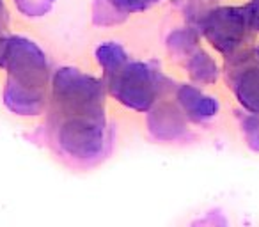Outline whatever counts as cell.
Returning <instances> with one entry per match:
<instances>
[{"mask_svg":"<svg viewBox=\"0 0 259 227\" xmlns=\"http://www.w3.org/2000/svg\"><path fill=\"white\" fill-rule=\"evenodd\" d=\"M201 29L209 44L229 57L241 47L250 27L245 8H219L204 16Z\"/></svg>","mask_w":259,"mask_h":227,"instance_id":"obj_4","label":"cell"},{"mask_svg":"<svg viewBox=\"0 0 259 227\" xmlns=\"http://www.w3.org/2000/svg\"><path fill=\"white\" fill-rule=\"evenodd\" d=\"M187 69L192 78L199 83H213L219 78V68H217L215 61L202 50H195L194 55H190Z\"/></svg>","mask_w":259,"mask_h":227,"instance_id":"obj_9","label":"cell"},{"mask_svg":"<svg viewBox=\"0 0 259 227\" xmlns=\"http://www.w3.org/2000/svg\"><path fill=\"white\" fill-rule=\"evenodd\" d=\"M2 66L8 69L4 90L8 108L18 116H37L45 108L48 83V64L41 48L25 37H11Z\"/></svg>","mask_w":259,"mask_h":227,"instance_id":"obj_2","label":"cell"},{"mask_svg":"<svg viewBox=\"0 0 259 227\" xmlns=\"http://www.w3.org/2000/svg\"><path fill=\"white\" fill-rule=\"evenodd\" d=\"M231 83L241 107L250 114H259V61L254 52L231 55Z\"/></svg>","mask_w":259,"mask_h":227,"instance_id":"obj_5","label":"cell"},{"mask_svg":"<svg viewBox=\"0 0 259 227\" xmlns=\"http://www.w3.org/2000/svg\"><path fill=\"white\" fill-rule=\"evenodd\" d=\"M16 6L27 16H43L50 11L54 0H15Z\"/></svg>","mask_w":259,"mask_h":227,"instance_id":"obj_11","label":"cell"},{"mask_svg":"<svg viewBox=\"0 0 259 227\" xmlns=\"http://www.w3.org/2000/svg\"><path fill=\"white\" fill-rule=\"evenodd\" d=\"M176 101L178 107L185 114V117H188L194 123H202V121L211 119L219 114L220 108L217 98L208 96V94H204L201 89L190 85V83H183V85L178 87Z\"/></svg>","mask_w":259,"mask_h":227,"instance_id":"obj_6","label":"cell"},{"mask_svg":"<svg viewBox=\"0 0 259 227\" xmlns=\"http://www.w3.org/2000/svg\"><path fill=\"white\" fill-rule=\"evenodd\" d=\"M148 126L158 141H176L187 131V117L180 107L163 101L149 114Z\"/></svg>","mask_w":259,"mask_h":227,"instance_id":"obj_7","label":"cell"},{"mask_svg":"<svg viewBox=\"0 0 259 227\" xmlns=\"http://www.w3.org/2000/svg\"><path fill=\"white\" fill-rule=\"evenodd\" d=\"M160 0H96L94 2V23L114 25L126 18L149 9Z\"/></svg>","mask_w":259,"mask_h":227,"instance_id":"obj_8","label":"cell"},{"mask_svg":"<svg viewBox=\"0 0 259 227\" xmlns=\"http://www.w3.org/2000/svg\"><path fill=\"white\" fill-rule=\"evenodd\" d=\"M8 13H6V8L2 4V0H0V66H2V57H4V52H6V44H8V39L6 37V23H8Z\"/></svg>","mask_w":259,"mask_h":227,"instance_id":"obj_12","label":"cell"},{"mask_svg":"<svg viewBox=\"0 0 259 227\" xmlns=\"http://www.w3.org/2000/svg\"><path fill=\"white\" fill-rule=\"evenodd\" d=\"M241 131L245 135L248 148L259 153V114H245L241 119Z\"/></svg>","mask_w":259,"mask_h":227,"instance_id":"obj_10","label":"cell"},{"mask_svg":"<svg viewBox=\"0 0 259 227\" xmlns=\"http://www.w3.org/2000/svg\"><path fill=\"white\" fill-rule=\"evenodd\" d=\"M254 55H255V59H257V61H259V44L254 48Z\"/></svg>","mask_w":259,"mask_h":227,"instance_id":"obj_14","label":"cell"},{"mask_svg":"<svg viewBox=\"0 0 259 227\" xmlns=\"http://www.w3.org/2000/svg\"><path fill=\"white\" fill-rule=\"evenodd\" d=\"M245 13H247L248 27L259 32V0H252L250 4L245 6Z\"/></svg>","mask_w":259,"mask_h":227,"instance_id":"obj_13","label":"cell"},{"mask_svg":"<svg viewBox=\"0 0 259 227\" xmlns=\"http://www.w3.org/2000/svg\"><path fill=\"white\" fill-rule=\"evenodd\" d=\"M103 82L75 68H62L52 82L50 124L64 155L89 162L107 144Z\"/></svg>","mask_w":259,"mask_h":227,"instance_id":"obj_1","label":"cell"},{"mask_svg":"<svg viewBox=\"0 0 259 227\" xmlns=\"http://www.w3.org/2000/svg\"><path fill=\"white\" fill-rule=\"evenodd\" d=\"M103 83L110 94L124 107L137 112H148L158 100L162 75L139 61H122L119 66L103 73Z\"/></svg>","mask_w":259,"mask_h":227,"instance_id":"obj_3","label":"cell"}]
</instances>
